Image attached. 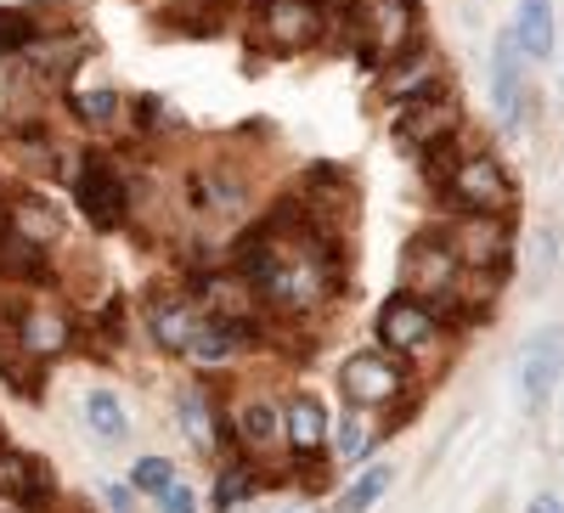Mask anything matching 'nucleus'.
<instances>
[{
    "instance_id": "nucleus-17",
    "label": "nucleus",
    "mask_w": 564,
    "mask_h": 513,
    "mask_svg": "<svg viewBox=\"0 0 564 513\" xmlns=\"http://www.w3.org/2000/svg\"><path fill=\"white\" fill-rule=\"evenodd\" d=\"M282 440H289V451L300 462H322L327 440H334V417H327V406L316 395H289V406H282Z\"/></svg>"
},
{
    "instance_id": "nucleus-5",
    "label": "nucleus",
    "mask_w": 564,
    "mask_h": 513,
    "mask_svg": "<svg viewBox=\"0 0 564 513\" xmlns=\"http://www.w3.org/2000/svg\"><path fill=\"white\" fill-rule=\"evenodd\" d=\"M372 334H379L384 350H395L401 361H423V356H435L446 345V316L430 305V299H417V294H390L379 305V316H372Z\"/></svg>"
},
{
    "instance_id": "nucleus-25",
    "label": "nucleus",
    "mask_w": 564,
    "mask_h": 513,
    "mask_svg": "<svg viewBox=\"0 0 564 513\" xmlns=\"http://www.w3.org/2000/svg\"><path fill=\"white\" fill-rule=\"evenodd\" d=\"M175 424L186 429V440L193 446H204V451H215V401L193 384V390H181V401H175Z\"/></svg>"
},
{
    "instance_id": "nucleus-14",
    "label": "nucleus",
    "mask_w": 564,
    "mask_h": 513,
    "mask_svg": "<svg viewBox=\"0 0 564 513\" xmlns=\"http://www.w3.org/2000/svg\"><path fill=\"white\" fill-rule=\"evenodd\" d=\"M0 226L18 231L23 243H34V249H45V254L68 243V220H63V209H57L52 198L29 193V186H18V193H0Z\"/></svg>"
},
{
    "instance_id": "nucleus-15",
    "label": "nucleus",
    "mask_w": 564,
    "mask_h": 513,
    "mask_svg": "<svg viewBox=\"0 0 564 513\" xmlns=\"http://www.w3.org/2000/svg\"><path fill=\"white\" fill-rule=\"evenodd\" d=\"M558 379H564V328L553 321V328H536L520 350V395L542 406L558 390Z\"/></svg>"
},
{
    "instance_id": "nucleus-1",
    "label": "nucleus",
    "mask_w": 564,
    "mask_h": 513,
    "mask_svg": "<svg viewBox=\"0 0 564 513\" xmlns=\"http://www.w3.org/2000/svg\"><path fill=\"white\" fill-rule=\"evenodd\" d=\"M345 18L350 0L345 7H334V0H249L243 29L254 57H305L334 29H345Z\"/></svg>"
},
{
    "instance_id": "nucleus-33",
    "label": "nucleus",
    "mask_w": 564,
    "mask_h": 513,
    "mask_svg": "<svg viewBox=\"0 0 564 513\" xmlns=\"http://www.w3.org/2000/svg\"><path fill=\"white\" fill-rule=\"evenodd\" d=\"M531 513H564V502H558V496H536Z\"/></svg>"
},
{
    "instance_id": "nucleus-16",
    "label": "nucleus",
    "mask_w": 564,
    "mask_h": 513,
    "mask_svg": "<svg viewBox=\"0 0 564 513\" xmlns=\"http://www.w3.org/2000/svg\"><path fill=\"white\" fill-rule=\"evenodd\" d=\"M525 52L513 45V34H497V52H491V108L502 130H520L525 124Z\"/></svg>"
},
{
    "instance_id": "nucleus-10",
    "label": "nucleus",
    "mask_w": 564,
    "mask_h": 513,
    "mask_svg": "<svg viewBox=\"0 0 564 513\" xmlns=\"http://www.w3.org/2000/svg\"><path fill=\"white\" fill-rule=\"evenodd\" d=\"M435 90H446V63L430 52V45H412V52H401V57H390L379 68V79H372V102L395 113L401 102L435 97Z\"/></svg>"
},
{
    "instance_id": "nucleus-30",
    "label": "nucleus",
    "mask_w": 564,
    "mask_h": 513,
    "mask_svg": "<svg viewBox=\"0 0 564 513\" xmlns=\"http://www.w3.org/2000/svg\"><path fill=\"white\" fill-rule=\"evenodd\" d=\"M130 124H135V130H170L175 119L164 113V97H153V90H141V97L130 102Z\"/></svg>"
},
{
    "instance_id": "nucleus-19",
    "label": "nucleus",
    "mask_w": 564,
    "mask_h": 513,
    "mask_svg": "<svg viewBox=\"0 0 564 513\" xmlns=\"http://www.w3.org/2000/svg\"><path fill=\"white\" fill-rule=\"evenodd\" d=\"M260 339V328H238V321H209L204 316V328L193 334V345H186V361L193 367H231V361H243V350Z\"/></svg>"
},
{
    "instance_id": "nucleus-24",
    "label": "nucleus",
    "mask_w": 564,
    "mask_h": 513,
    "mask_svg": "<svg viewBox=\"0 0 564 513\" xmlns=\"http://www.w3.org/2000/svg\"><path fill=\"white\" fill-rule=\"evenodd\" d=\"M52 29H63V23H45L40 12H23V7H0V57H23Z\"/></svg>"
},
{
    "instance_id": "nucleus-22",
    "label": "nucleus",
    "mask_w": 564,
    "mask_h": 513,
    "mask_svg": "<svg viewBox=\"0 0 564 513\" xmlns=\"http://www.w3.org/2000/svg\"><path fill=\"white\" fill-rule=\"evenodd\" d=\"M74 124L90 135H108L124 124V97L113 85H74Z\"/></svg>"
},
{
    "instance_id": "nucleus-20",
    "label": "nucleus",
    "mask_w": 564,
    "mask_h": 513,
    "mask_svg": "<svg viewBox=\"0 0 564 513\" xmlns=\"http://www.w3.org/2000/svg\"><path fill=\"white\" fill-rule=\"evenodd\" d=\"M231 424H238V451H243V457L289 451V440H282V406H271L265 395L243 401L238 412H231Z\"/></svg>"
},
{
    "instance_id": "nucleus-9",
    "label": "nucleus",
    "mask_w": 564,
    "mask_h": 513,
    "mask_svg": "<svg viewBox=\"0 0 564 513\" xmlns=\"http://www.w3.org/2000/svg\"><path fill=\"white\" fill-rule=\"evenodd\" d=\"M457 254L452 243L441 238V231H417V238L406 243L401 254V288L417 294V299H430L441 316H446V299H452V283H457Z\"/></svg>"
},
{
    "instance_id": "nucleus-3",
    "label": "nucleus",
    "mask_w": 564,
    "mask_h": 513,
    "mask_svg": "<svg viewBox=\"0 0 564 513\" xmlns=\"http://www.w3.org/2000/svg\"><path fill=\"white\" fill-rule=\"evenodd\" d=\"M181 209L198 215V220L238 226L254 209V181L243 175V164L231 153H215V159H204L181 175Z\"/></svg>"
},
{
    "instance_id": "nucleus-8",
    "label": "nucleus",
    "mask_w": 564,
    "mask_h": 513,
    "mask_svg": "<svg viewBox=\"0 0 564 513\" xmlns=\"http://www.w3.org/2000/svg\"><path fill=\"white\" fill-rule=\"evenodd\" d=\"M68 186H74L79 215L97 226V231H119V226L130 220V175H124L108 153H85Z\"/></svg>"
},
{
    "instance_id": "nucleus-4",
    "label": "nucleus",
    "mask_w": 564,
    "mask_h": 513,
    "mask_svg": "<svg viewBox=\"0 0 564 513\" xmlns=\"http://www.w3.org/2000/svg\"><path fill=\"white\" fill-rule=\"evenodd\" d=\"M417 23H423L417 0H350V18H345V29L356 40V52L367 57V68H384L390 57L412 52Z\"/></svg>"
},
{
    "instance_id": "nucleus-6",
    "label": "nucleus",
    "mask_w": 564,
    "mask_h": 513,
    "mask_svg": "<svg viewBox=\"0 0 564 513\" xmlns=\"http://www.w3.org/2000/svg\"><path fill=\"white\" fill-rule=\"evenodd\" d=\"M412 390V361H401L395 350L372 345V350H356L345 367H339V395L356 406V412H384V406H401Z\"/></svg>"
},
{
    "instance_id": "nucleus-2",
    "label": "nucleus",
    "mask_w": 564,
    "mask_h": 513,
    "mask_svg": "<svg viewBox=\"0 0 564 513\" xmlns=\"http://www.w3.org/2000/svg\"><path fill=\"white\" fill-rule=\"evenodd\" d=\"M423 164H430V181L452 204V215H513V198L520 193H513V175L502 170L497 153H457L446 142Z\"/></svg>"
},
{
    "instance_id": "nucleus-26",
    "label": "nucleus",
    "mask_w": 564,
    "mask_h": 513,
    "mask_svg": "<svg viewBox=\"0 0 564 513\" xmlns=\"http://www.w3.org/2000/svg\"><path fill=\"white\" fill-rule=\"evenodd\" d=\"M254 491H260V469H254V457H249V462H243V457H231L226 469H220V480H215V513L243 507Z\"/></svg>"
},
{
    "instance_id": "nucleus-35",
    "label": "nucleus",
    "mask_w": 564,
    "mask_h": 513,
    "mask_svg": "<svg viewBox=\"0 0 564 513\" xmlns=\"http://www.w3.org/2000/svg\"><path fill=\"white\" fill-rule=\"evenodd\" d=\"M7 321H12V316H7V310H0V339H7Z\"/></svg>"
},
{
    "instance_id": "nucleus-31",
    "label": "nucleus",
    "mask_w": 564,
    "mask_h": 513,
    "mask_svg": "<svg viewBox=\"0 0 564 513\" xmlns=\"http://www.w3.org/2000/svg\"><path fill=\"white\" fill-rule=\"evenodd\" d=\"M159 513H198V491L181 485V480L164 485V491H159Z\"/></svg>"
},
{
    "instance_id": "nucleus-7",
    "label": "nucleus",
    "mask_w": 564,
    "mask_h": 513,
    "mask_svg": "<svg viewBox=\"0 0 564 513\" xmlns=\"http://www.w3.org/2000/svg\"><path fill=\"white\" fill-rule=\"evenodd\" d=\"M463 130V102H457V90H435V97H417V102H401L395 119H390V135H395V148L412 153V159H430L435 148H446L452 135Z\"/></svg>"
},
{
    "instance_id": "nucleus-28",
    "label": "nucleus",
    "mask_w": 564,
    "mask_h": 513,
    "mask_svg": "<svg viewBox=\"0 0 564 513\" xmlns=\"http://www.w3.org/2000/svg\"><path fill=\"white\" fill-rule=\"evenodd\" d=\"M372 446H379V429H372V417L350 406V417H339V424H334V451H339V462H367Z\"/></svg>"
},
{
    "instance_id": "nucleus-13",
    "label": "nucleus",
    "mask_w": 564,
    "mask_h": 513,
    "mask_svg": "<svg viewBox=\"0 0 564 513\" xmlns=\"http://www.w3.org/2000/svg\"><path fill=\"white\" fill-rule=\"evenodd\" d=\"M141 328H148V339L159 350L186 356L193 334L204 328V310L193 305V294H181V288H153L148 299H141Z\"/></svg>"
},
{
    "instance_id": "nucleus-21",
    "label": "nucleus",
    "mask_w": 564,
    "mask_h": 513,
    "mask_svg": "<svg viewBox=\"0 0 564 513\" xmlns=\"http://www.w3.org/2000/svg\"><path fill=\"white\" fill-rule=\"evenodd\" d=\"M79 417H85V435L97 440V446H108V451L130 440V406H124V395H113V390H85Z\"/></svg>"
},
{
    "instance_id": "nucleus-29",
    "label": "nucleus",
    "mask_w": 564,
    "mask_h": 513,
    "mask_svg": "<svg viewBox=\"0 0 564 513\" xmlns=\"http://www.w3.org/2000/svg\"><path fill=\"white\" fill-rule=\"evenodd\" d=\"M164 485H175V462L164 451H148V457L130 462V491L135 496H159Z\"/></svg>"
},
{
    "instance_id": "nucleus-11",
    "label": "nucleus",
    "mask_w": 564,
    "mask_h": 513,
    "mask_svg": "<svg viewBox=\"0 0 564 513\" xmlns=\"http://www.w3.org/2000/svg\"><path fill=\"white\" fill-rule=\"evenodd\" d=\"M452 243L457 265L468 271H502L508 254H513V226L508 215H452V226L441 231Z\"/></svg>"
},
{
    "instance_id": "nucleus-32",
    "label": "nucleus",
    "mask_w": 564,
    "mask_h": 513,
    "mask_svg": "<svg viewBox=\"0 0 564 513\" xmlns=\"http://www.w3.org/2000/svg\"><path fill=\"white\" fill-rule=\"evenodd\" d=\"M108 507L113 513H135V491L130 485H108Z\"/></svg>"
},
{
    "instance_id": "nucleus-12",
    "label": "nucleus",
    "mask_w": 564,
    "mask_h": 513,
    "mask_svg": "<svg viewBox=\"0 0 564 513\" xmlns=\"http://www.w3.org/2000/svg\"><path fill=\"white\" fill-rule=\"evenodd\" d=\"M7 339L29 356V361H57V356H68L74 350V316L63 310V305H45V299H34V305H23V310H12V321H7Z\"/></svg>"
},
{
    "instance_id": "nucleus-34",
    "label": "nucleus",
    "mask_w": 564,
    "mask_h": 513,
    "mask_svg": "<svg viewBox=\"0 0 564 513\" xmlns=\"http://www.w3.org/2000/svg\"><path fill=\"white\" fill-rule=\"evenodd\" d=\"M181 12H204V7H215V0H175Z\"/></svg>"
},
{
    "instance_id": "nucleus-27",
    "label": "nucleus",
    "mask_w": 564,
    "mask_h": 513,
    "mask_svg": "<svg viewBox=\"0 0 564 513\" xmlns=\"http://www.w3.org/2000/svg\"><path fill=\"white\" fill-rule=\"evenodd\" d=\"M390 485H395V469H390V462H367V469L350 480V491L334 502V513H367Z\"/></svg>"
},
{
    "instance_id": "nucleus-18",
    "label": "nucleus",
    "mask_w": 564,
    "mask_h": 513,
    "mask_svg": "<svg viewBox=\"0 0 564 513\" xmlns=\"http://www.w3.org/2000/svg\"><path fill=\"white\" fill-rule=\"evenodd\" d=\"M52 491H57L52 462H40V457H29L18 446H0V496L18 502V507H40Z\"/></svg>"
},
{
    "instance_id": "nucleus-23",
    "label": "nucleus",
    "mask_w": 564,
    "mask_h": 513,
    "mask_svg": "<svg viewBox=\"0 0 564 513\" xmlns=\"http://www.w3.org/2000/svg\"><path fill=\"white\" fill-rule=\"evenodd\" d=\"M508 34H513V45H520L531 63H547V52H553V0H520Z\"/></svg>"
}]
</instances>
